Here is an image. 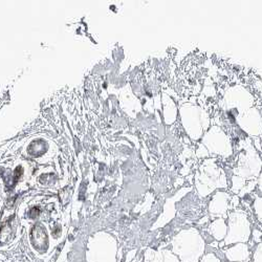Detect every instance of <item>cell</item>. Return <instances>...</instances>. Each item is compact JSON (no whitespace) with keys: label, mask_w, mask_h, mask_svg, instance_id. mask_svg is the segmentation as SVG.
I'll return each instance as SVG.
<instances>
[{"label":"cell","mask_w":262,"mask_h":262,"mask_svg":"<svg viewBox=\"0 0 262 262\" xmlns=\"http://www.w3.org/2000/svg\"><path fill=\"white\" fill-rule=\"evenodd\" d=\"M203 145L206 146L213 154L218 156H225V152L231 151L230 141L223 133L222 130H218L217 133H214V129L212 128L210 133H208L205 138H203Z\"/></svg>","instance_id":"6da1fadb"}]
</instances>
